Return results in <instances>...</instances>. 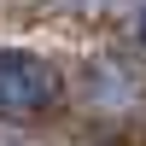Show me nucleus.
I'll list each match as a JSON object with an SVG mask.
<instances>
[{"label":"nucleus","mask_w":146,"mask_h":146,"mask_svg":"<svg viewBox=\"0 0 146 146\" xmlns=\"http://www.w3.org/2000/svg\"><path fill=\"white\" fill-rule=\"evenodd\" d=\"M53 100H58L53 64H41L23 47H0V111L6 117H29V111H47Z\"/></svg>","instance_id":"nucleus-1"},{"label":"nucleus","mask_w":146,"mask_h":146,"mask_svg":"<svg viewBox=\"0 0 146 146\" xmlns=\"http://www.w3.org/2000/svg\"><path fill=\"white\" fill-rule=\"evenodd\" d=\"M135 29H140V41H146V12H140V18H135Z\"/></svg>","instance_id":"nucleus-2"}]
</instances>
